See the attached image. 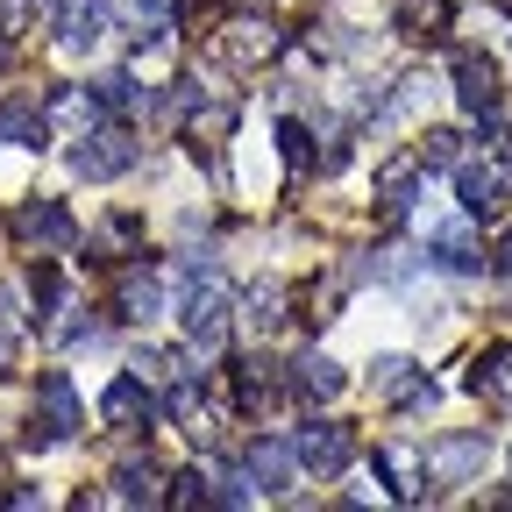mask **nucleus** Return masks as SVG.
<instances>
[{
  "instance_id": "obj_34",
  "label": "nucleus",
  "mask_w": 512,
  "mask_h": 512,
  "mask_svg": "<svg viewBox=\"0 0 512 512\" xmlns=\"http://www.w3.org/2000/svg\"><path fill=\"white\" fill-rule=\"evenodd\" d=\"M22 320H29V313H22V292H15V285H0V349H8V335L22 328Z\"/></svg>"
},
{
  "instance_id": "obj_6",
  "label": "nucleus",
  "mask_w": 512,
  "mask_h": 512,
  "mask_svg": "<svg viewBox=\"0 0 512 512\" xmlns=\"http://www.w3.org/2000/svg\"><path fill=\"white\" fill-rule=\"evenodd\" d=\"M370 392L392 399V406H406V413H434V384H427V370L413 356H377L370 363Z\"/></svg>"
},
{
  "instance_id": "obj_5",
  "label": "nucleus",
  "mask_w": 512,
  "mask_h": 512,
  "mask_svg": "<svg viewBox=\"0 0 512 512\" xmlns=\"http://www.w3.org/2000/svg\"><path fill=\"white\" fill-rule=\"evenodd\" d=\"M128 164H136V136H128V128H86L79 136V150H72V171L86 178V185H100V178H121Z\"/></svg>"
},
{
  "instance_id": "obj_23",
  "label": "nucleus",
  "mask_w": 512,
  "mask_h": 512,
  "mask_svg": "<svg viewBox=\"0 0 512 512\" xmlns=\"http://www.w3.org/2000/svg\"><path fill=\"white\" fill-rule=\"evenodd\" d=\"M114 22L136 36V43H157L171 29V0H114Z\"/></svg>"
},
{
  "instance_id": "obj_25",
  "label": "nucleus",
  "mask_w": 512,
  "mask_h": 512,
  "mask_svg": "<svg viewBox=\"0 0 512 512\" xmlns=\"http://www.w3.org/2000/svg\"><path fill=\"white\" fill-rule=\"evenodd\" d=\"M285 306H292V292H285L278 278H264V285H249V299H242V313H249V328H256V335H271L278 320H285Z\"/></svg>"
},
{
  "instance_id": "obj_32",
  "label": "nucleus",
  "mask_w": 512,
  "mask_h": 512,
  "mask_svg": "<svg viewBox=\"0 0 512 512\" xmlns=\"http://www.w3.org/2000/svg\"><path fill=\"white\" fill-rule=\"evenodd\" d=\"M420 164H427V171H448V164H463V136H456V128H434V136L420 143Z\"/></svg>"
},
{
  "instance_id": "obj_31",
  "label": "nucleus",
  "mask_w": 512,
  "mask_h": 512,
  "mask_svg": "<svg viewBox=\"0 0 512 512\" xmlns=\"http://www.w3.org/2000/svg\"><path fill=\"white\" fill-rule=\"evenodd\" d=\"M278 143H285V171L306 178V171H313V136H306V121H285V128H278Z\"/></svg>"
},
{
  "instance_id": "obj_11",
  "label": "nucleus",
  "mask_w": 512,
  "mask_h": 512,
  "mask_svg": "<svg viewBox=\"0 0 512 512\" xmlns=\"http://www.w3.org/2000/svg\"><path fill=\"white\" fill-rule=\"evenodd\" d=\"M505 178H512V164H456V192H463V214L470 221H491L498 207H505Z\"/></svg>"
},
{
  "instance_id": "obj_2",
  "label": "nucleus",
  "mask_w": 512,
  "mask_h": 512,
  "mask_svg": "<svg viewBox=\"0 0 512 512\" xmlns=\"http://www.w3.org/2000/svg\"><path fill=\"white\" fill-rule=\"evenodd\" d=\"M278 50H285V29L264 22V15H228V22L214 29V57L235 64V72H256V64H271Z\"/></svg>"
},
{
  "instance_id": "obj_12",
  "label": "nucleus",
  "mask_w": 512,
  "mask_h": 512,
  "mask_svg": "<svg viewBox=\"0 0 512 512\" xmlns=\"http://www.w3.org/2000/svg\"><path fill=\"white\" fill-rule=\"evenodd\" d=\"M427 264H448V271H484L491 256H484V242H477V228L470 221H441L434 235H427Z\"/></svg>"
},
{
  "instance_id": "obj_22",
  "label": "nucleus",
  "mask_w": 512,
  "mask_h": 512,
  "mask_svg": "<svg viewBox=\"0 0 512 512\" xmlns=\"http://www.w3.org/2000/svg\"><path fill=\"white\" fill-rule=\"evenodd\" d=\"M470 392L491 399V406H512V349H484L470 363Z\"/></svg>"
},
{
  "instance_id": "obj_9",
  "label": "nucleus",
  "mask_w": 512,
  "mask_h": 512,
  "mask_svg": "<svg viewBox=\"0 0 512 512\" xmlns=\"http://www.w3.org/2000/svg\"><path fill=\"white\" fill-rule=\"evenodd\" d=\"M107 29H114V0H64V8H57V50L64 57L93 50Z\"/></svg>"
},
{
  "instance_id": "obj_21",
  "label": "nucleus",
  "mask_w": 512,
  "mask_h": 512,
  "mask_svg": "<svg viewBox=\"0 0 512 512\" xmlns=\"http://www.w3.org/2000/svg\"><path fill=\"white\" fill-rule=\"evenodd\" d=\"M114 306H121V320H157L164 313V278L157 271H128L121 292H114Z\"/></svg>"
},
{
  "instance_id": "obj_24",
  "label": "nucleus",
  "mask_w": 512,
  "mask_h": 512,
  "mask_svg": "<svg viewBox=\"0 0 512 512\" xmlns=\"http://www.w3.org/2000/svg\"><path fill=\"white\" fill-rule=\"evenodd\" d=\"M377 470L392 477V498H406V505H413V498H427V463L413 456V448H384Z\"/></svg>"
},
{
  "instance_id": "obj_36",
  "label": "nucleus",
  "mask_w": 512,
  "mask_h": 512,
  "mask_svg": "<svg viewBox=\"0 0 512 512\" xmlns=\"http://www.w3.org/2000/svg\"><path fill=\"white\" fill-rule=\"evenodd\" d=\"M498 264H505V271H512V235H505V242H498Z\"/></svg>"
},
{
  "instance_id": "obj_8",
  "label": "nucleus",
  "mask_w": 512,
  "mask_h": 512,
  "mask_svg": "<svg viewBox=\"0 0 512 512\" xmlns=\"http://www.w3.org/2000/svg\"><path fill=\"white\" fill-rule=\"evenodd\" d=\"M491 463V441L484 434H441L427 448V484H470Z\"/></svg>"
},
{
  "instance_id": "obj_33",
  "label": "nucleus",
  "mask_w": 512,
  "mask_h": 512,
  "mask_svg": "<svg viewBox=\"0 0 512 512\" xmlns=\"http://www.w3.org/2000/svg\"><path fill=\"white\" fill-rule=\"evenodd\" d=\"M178 363H185V356H164V349H136V363H128V370H136L143 384H164V377H171Z\"/></svg>"
},
{
  "instance_id": "obj_20",
  "label": "nucleus",
  "mask_w": 512,
  "mask_h": 512,
  "mask_svg": "<svg viewBox=\"0 0 512 512\" xmlns=\"http://www.w3.org/2000/svg\"><path fill=\"white\" fill-rule=\"evenodd\" d=\"M164 491H171V477L157 470V463H121L114 470V505H164Z\"/></svg>"
},
{
  "instance_id": "obj_7",
  "label": "nucleus",
  "mask_w": 512,
  "mask_h": 512,
  "mask_svg": "<svg viewBox=\"0 0 512 512\" xmlns=\"http://www.w3.org/2000/svg\"><path fill=\"white\" fill-rule=\"evenodd\" d=\"M15 235L29 242V256H64V249L79 242V221L64 214L57 200H29V207L15 214Z\"/></svg>"
},
{
  "instance_id": "obj_15",
  "label": "nucleus",
  "mask_w": 512,
  "mask_h": 512,
  "mask_svg": "<svg viewBox=\"0 0 512 512\" xmlns=\"http://www.w3.org/2000/svg\"><path fill=\"white\" fill-rule=\"evenodd\" d=\"M342 384H349V370H342L335 356H320V349H306V356L292 363V392H299L306 406H328V399H342Z\"/></svg>"
},
{
  "instance_id": "obj_27",
  "label": "nucleus",
  "mask_w": 512,
  "mask_h": 512,
  "mask_svg": "<svg viewBox=\"0 0 512 512\" xmlns=\"http://www.w3.org/2000/svg\"><path fill=\"white\" fill-rule=\"evenodd\" d=\"M136 242H143V221H136V214H107L100 235H93L100 256H136Z\"/></svg>"
},
{
  "instance_id": "obj_4",
  "label": "nucleus",
  "mask_w": 512,
  "mask_h": 512,
  "mask_svg": "<svg viewBox=\"0 0 512 512\" xmlns=\"http://www.w3.org/2000/svg\"><path fill=\"white\" fill-rule=\"evenodd\" d=\"M228 285L221 278H192L185 285V299H178V320H185V335H192V349H214L221 335H228Z\"/></svg>"
},
{
  "instance_id": "obj_10",
  "label": "nucleus",
  "mask_w": 512,
  "mask_h": 512,
  "mask_svg": "<svg viewBox=\"0 0 512 512\" xmlns=\"http://www.w3.org/2000/svg\"><path fill=\"white\" fill-rule=\"evenodd\" d=\"M100 420H107V427H150V420H157V384H143L136 370L114 377L107 392H100Z\"/></svg>"
},
{
  "instance_id": "obj_18",
  "label": "nucleus",
  "mask_w": 512,
  "mask_h": 512,
  "mask_svg": "<svg viewBox=\"0 0 512 512\" xmlns=\"http://www.w3.org/2000/svg\"><path fill=\"white\" fill-rule=\"evenodd\" d=\"M448 22H456V8H448V0H392V29L413 36V43L448 36Z\"/></svg>"
},
{
  "instance_id": "obj_37",
  "label": "nucleus",
  "mask_w": 512,
  "mask_h": 512,
  "mask_svg": "<svg viewBox=\"0 0 512 512\" xmlns=\"http://www.w3.org/2000/svg\"><path fill=\"white\" fill-rule=\"evenodd\" d=\"M29 8H50V15H57V8H64V0H29Z\"/></svg>"
},
{
  "instance_id": "obj_16",
  "label": "nucleus",
  "mask_w": 512,
  "mask_h": 512,
  "mask_svg": "<svg viewBox=\"0 0 512 512\" xmlns=\"http://www.w3.org/2000/svg\"><path fill=\"white\" fill-rule=\"evenodd\" d=\"M100 114H107V107H100V93H86V86H64V93L50 100V114H43V121H50V136L79 143L86 128H100Z\"/></svg>"
},
{
  "instance_id": "obj_3",
  "label": "nucleus",
  "mask_w": 512,
  "mask_h": 512,
  "mask_svg": "<svg viewBox=\"0 0 512 512\" xmlns=\"http://www.w3.org/2000/svg\"><path fill=\"white\" fill-rule=\"evenodd\" d=\"M292 456H299L306 477H342L349 456H356V434H349L342 420H306V427L292 434Z\"/></svg>"
},
{
  "instance_id": "obj_28",
  "label": "nucleus",
  "mask_w": 512,
  "mask_h": 512,
  "mask_svg": "<svg viewBox=\"0 0 512 512\" xmlns=\"http://www.w3.org/2000/svg\"><path fill=\"white\" fill-rule=\"evenodd\" d=\"M29 292H36V320H50V313L64 306V271L50 264V256H36V264H29Z\"/></svg>"
},
{
  "instance_id": "obj_1",
  "label": "nucleus",
  "mask_w": 512,
  "mask_h": 512,
  "mask_svg": "<svg viewBox=\"0 0 512 512\" xmlns=\"http://www.w3.org/2000/svg\"><path fill=\"white\" fill-rule=\"evenodd\" d=\"M79 427H86V406H79V392H72V377H64V370H43V377H36V420H29L22 441L43 456V448L72 441Z\"/></svg>"
},
{
  "instance_id": "obj_17",
  "label": "nucleus",
  "mask_w": 512,
  "mask_h": 512,
  "mask_svg": "<svg viewBox=\"0 0 512 512\" xmlns=\"http://www.w3.org/2000/svg\"><path fill=\"white\" fill-rule=\"evenodd\" d=\"M242 470H249V484H256V491L271 498V491H285V484L299 477V456H292V441H256Z\"/></svg>"
},
{
  "instance_id": "obj_19",
  "label": "nucleus",
  "mask_w": 512,
  "mask_h": 512,
  "mask_svg": "<svg viewBox=\"0 0 512 512\" xmlns=\"http://www.w3.org/2000/svg\"><path fill=\"white\" fill-rule=\"evenodd\" d=\"M164 406H171V420L192 434V448H214L221 427H214V406L200 399V384H171V399H164Z\"/></svg>"
},
{
  "instance_id": "obj_26",
  "label": "nucleus",
  "mask_w": 512,
  "mask_h": 512,
  "mask_svg": "<svg viewBox=\"0 0 512 512\" xmlns=\"http://www.w3.org/2000/svg\"><path fill=\"white\" fill-rule=\"evenodd\" d=\"M0 143L43 150V143H50V121H43V114H29V107H0Z\"/></svg>"
},
{
  "instance_id": "obj_13",
  "label": "nucleus",
  "mask_w": 512,
  "mask_h": 512,
  "mask_svg": "<svg viewBox=\"0 0 512 512\" xmlns=\"http://www.w3.org/2000/svg\"><path fill=\"white\" fill-rule=\"evenodd\" d=\"M420 171H427V164H420V150H399V157H384V164H377V214H384V221H399V214L413 207Z\"/></svg>"
},
{
  "instance_id": "obj_29",
  "label": "nucleus",
  "mask_w": 512,
  "mask_h": 512,
  "mask_svg": "<svg viewBox=\"0 0 512 512\" xmlns=\"http://www.w3.org/2000/svg\"><path fill=\"white\" fill-rule=\"evenodd\" d=\"M164 505L171 512H200V505H214V484H207V470L192 463L185 477H171V491H164Z\"/></svg>"
},
{
  "instance_id": "obj_35",
  "label": "nucleus",
  "mask_w": 512,
  "mask_h": 512,
  "mask_svg": "<svg viewBox=\"0 0 512 512\" xmlns=\"http://www.w3.org/2000/svg\"><path fill=\"white\" fill-rule=\"evenodd\" d=\"M100 328H107L100 313H86V320H64V328H57V342H64V349H79V342H100Z\"/></svg>"
},
{
  "instance_id": "obj_14",
  "label": "nucleus",
  "mask_w": 512,
  "mask_h": 512,
  "mask_svg": "<svg viewBox=\"0 0 512 512\" xmlns=\"http://www.w3.org/2000/svg\"><path fill=\"white\" fill-rule=\"evenodd\" d=\"M498 79H505V72H498L491 57H477V50H456V100H463L470 114H491V107H498V93H505Z\"/></svg>"
},
{
  "instance_id": "obj_30",
  "label": "nucleus",
  "mask_w": 512,
  "mask_h": 512,
  "mask_svg": "<svg viewBox=\"0 0 512 512\" xmlns=\"http://www.w3.org/2000/svg\"><path fill=\"white\" fill-rule=\"evenodd\" d=\"M93 93H100V107H107V114H128V107L143 100V86L128 79V72H107V79H93Z\"/></svg>"
}]
</instances>
